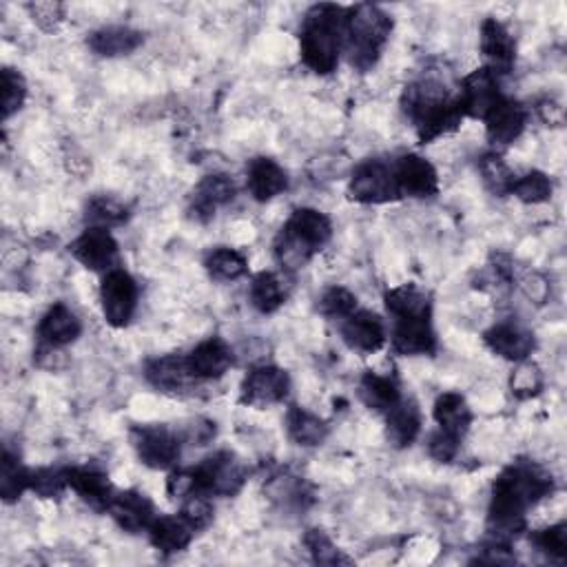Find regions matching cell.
<instances>
[{"label":"cell","mask_w":567,"mask_h":567,"mask_svg":"<svg viewBox=\"0 0 567 567\" xmlns=\"http://www.w3.org/2000/svg\"><path fill=\"white\" fill-rule=\"evenodd\" d=\"M554 492L552 475L534 462L510 464L492 484L488 508L490 538L510 543L525 530V514Z\"/></svg>","instance_id":"cell-1"},{"label":"cell","mask_w":567,"mask_h":567,"mask_svg":"<svg viewBox=\"0 0 567 567\" xmlns=\"http://www.w3.org/2000/svg\"><path fill=\"white\" fill-rule=\"evenodd\" d=\"M401 111L412 123L421 145H430L443 134L455 132L466 118L460 91L452 93L445 82L434 78H419L406 84Z\"/></svg>","instance_id":"cell-2"},{"label":"cell","mask_w":567,"mask_h":567,"mask_svg":"<svg viewBox=\"0 0 567 567\" xmlns=\"http://www.w3.org/2000/svg\"><path fill=\"white\" fill-rule=\"evenodd\" d=\"M344 25L347 10L339 5L321 3L306 12L299 30V56L310 71L328 76L337 69L344 47Z\"/></svg>","instance_id":"cell-3"},{"label":"cell","mask_w":567,"mask_h":567,"mask_svg":"<svg viewBox=\"0 0 567 567\" xmlns=\"http://www.w3.org/2000/svg\"><path fill=\"white\" fill-rule=\"evenodd\" d=\"M332 238L330 219L317 208H297L275 238V260L286 271L304 269Z\"/></svg>","instance_id":"cell-4"},{"label":"cell","mask_w":567,"mask_h":567,"mask_svg":"<svg viewBox=\"0 0 567 567\" xmlns=\"http://www.w3.org/2000/svg\"><path fill=\"white\" fill-rule=\"evenodd\" d=\"M393 34V19L377 5L362 3L347 10L344 25V49L349 54V63L366 73L371 71Z\"/></svg>","instance_id":"cell-5"},{"label":"cell","mask_w":567,"mask_h":567,"mask_svg":"<svg viewBox=\"0 0 567 567\" xmlns=\"http://www.w3.org/2000/svg\"><path fill=\"white\" fill-rule=\"evenodd\" d=\"M191 495L204 497H236L247 479V464L231 450H219L215 455L202 460L195 468H189Z\"/></svg>","instance_id":"cell-6"},{"label":"cell","mask_w":567,"mask_h":567,"mask_svg":"<svg viewBox=\"0 0 567 567\" xmlns=\"http://www.w3.org/2000/svg\"><path fill=\"white\" fill-rule=\"evenodd\" d=\"M349 195L351 200L360 204H388L401 197L393 162L371 158L360 162L353 169L351 182H349Z\"/></svg>","instance_id":"cell-7"},{"label":"cell","mask_w":567,"mask_h":567,"mask_svg":"<svg viewBox=\"0 0 567 567\" xmlns=\"http://www.w3.org/2000/svg\"><path fill=\"white\" fill-rule=\"evenodd\" d=\"M132 445L136 450L138 460L151 470H169L180 460V436L169 426L160 423H145L134 426Z\"/></svg>","instance_id":"cell-8"},{"label":"cell","mask_w":567,"mask_h":567,"mask_svg":"<svg viewBox=\"0 0 567 567\" xmlns=\"http://www.w3.org/2000/svg\"><path fill=\"white\" fill-rule=\"evenodd\" d=\"M100 304L104 321L113 328H125L138 308V284L125 269L104 273L100 286Z\"/></svg>","instance_id":"cell-9"},{"label":"cell","mask_w":567,"mask_h":567,"mask_svg":"<svg viewBox=\"0 0 567 567\" xmlns=\"http://www.w3.org/2000/svg\"><path fill=\"white\" fill-rule=\"evenodd\" d=\"M393 351L404 358L432 355L436 351V334L432 328V313H415L393 317Z\"/></svg>","instance_id":"cell-10"},{"label":"cell","mask_w":567,"mask_h":567,"mask_svg":"<svg viewBox=\"0 0 567 567\" xmlns=\"http://www.w3.org/2000/svg\"><path fill=\"white\" fill-rule=\"evenodd\" d=\"M501 76L490 67H479L470 76L464 78L460 89V100L464 106L466 118L484 121L492 106L503 98L501 93Z\"/></svg>","instance_id":"cell-11"},{"label":"cell","mask_w":567,"mask_h":567,"mask_svg":"<svg viewBox=\"0 0 567 567\" xmlns=\"http://www.w3.org/2000/svg\"><path fill=\"white\" fill-rule=\"evenodd\" d=\"M69 253L93 273L113 271L121 256L118 242L113 240V236L106 229H95V226H89L82 236L69 245Z\"/></svg>","instance_id":"cell-12"},{"label":"cell","mask_w":567,"mask_h":567,"mask_svg":"<svg viewBox=\"0 0 567 567\" xmlns=\"http://www.w3.org/2000/svg\"><path fill=\"white\" fill-rule=\"evenodd\" d=\"M291 377L277 366H258L242 382L240 401L247 406H273L288 397Z\"/></svg>","instance_id":"cell-13"},{"label":"cell","mask_w":567,"mask_h":567,"mask_svg":"<svg viewBox=\"0 0 567 567\" xmlns=\"http://www.w3.org/2000/svg\"><path fill=\"white\" fill-rule=\"evenodd\" d=\"M484 123H486V136L490 145L497 149H503L521 138L528 125V109L519 100L503 95L484 118Z\"/></svg>","instance_id":"cell-14"},{"label":"cell","mask_w":567,"mask_h":567,"mask_svg":"<svg viewBox=\"0 0 567 567\" xmlns=\"http://www.w3.org/2000/svg\"><path fill=\"white\" fill-rule=\"evenodd\" d=\"M106 514L129 534L147 532L156 521V508L151 499L140 490H125L113 495Z\"/></svg>","instance_id":"cell-15"},{"label":"cell","mask_w":567,"mask_h":567,"mask_svg":"<svg viewBox=\"0 0 567 567\" xmlns=\"http://www.w3.org/2000/svg\"><path fill=\"white\" fill-rule=\"evenodd\" d=\"M395 180L401 197H432L439 193L436 169L421 156L406 154L393 162Z\"/></svg>","instance_id":"cell-16"},{"label":"cell","mask_w":567,"mask_h":567,"mask_svg":"<svg viewBox=\"0 0 567 567\" xmlns=\"http://www.w3.org/2000/svg\"><path fill=\"white\" fill-rule=\"evenodd\" d=\"M484 342L495 355H499L508 362H514V364L530 360V355L536 349L534 334L514 321L495 324L490 330H486Z\"/></svg>","instance_id":"cell-17"},{"label":"cell","mask_w":567,"mask_h":567,"mask_svg":"<svg viewBox=\"0 0 567 567\" xmlns=\"http://www.w3.org/2000/svg\"><path fill=\"white\" fill-rule=\"evenodd\" d=\"M344 344L362 355H373L386 344V326L379 315L371 310H355L342 321Z\"/></svg>","instance_id":"cell-18"},{"label":"cell","mask_w":567,"mask_h":567,"mask_svg":"<svg viewBox=\"0 0 567 567\" xmlns=\"http://www.w3.org/2000/svg\"><path fill=\"white\" fill-rule=\"evenodd\" d=\"M186 364L195 382L219 379L234 366V351L222 337H208L186 355Z\"/></svg>","instance_id":"cell-19"},{"label":"cell","mask_w":567,"mask_h":567,"mask_svg":"<svg viewBox=\"0 0 567 567\" xmlns=\"http://www.w3.org/2000/svg\"><path fill=\"white\" fill-rule=\"evenodd\" d=\"M236 193H238L236 182L229 175L224 173L204 175L191 195L189 213L197 222H208L219 206L229 204L236 197Z\"/></svg>","instance_id":"cell-20"},{"label":"cell","mask_w":567,"mask_h":567,"mask_svg":"<svg viewBox=\"0 0 567 567\" xmlns=\"http://www.w3.org/2000/svg\"><path fill=\"white\" fill-rule=\"evenodd\" d=\"M65 475H67L69 488L87 506H91L98 512H106L111 497L116 495L106 473H102L95 466H71V468H65Z\"/></svg>","instance_id":"cell-21"},{"label":"cell","mask_w":567,"mask_h":567,"mask_svg":"<svg viewBox=\"0 0 567 567\" xmlns=\"http://www.w3.org/2000/svg\"><path fill=\"white\" fill-rule=\"evenodd\" d=\"M80 332H82V324L78 315L65 304H54L38 324L41 344L47 351H56L73 344L80 337Z\"/></svg>","instance_id":"cell-22"},{"label":"cell","mask_w":567,"mask_h":567,"mask_svg":"<svg viewBox=\"0 0 567 567\" xmlns=\"http://www.w3.org/2000/svg\"><path fill=\"white\" fill-rule=\"evenodd\" d=\"M481 54L488 63L486 67H490L499 76L508 73L514 67L517 41L497 19H486L481 23Z\"/></svg>","instance_id":"cell-23"},{"label":"cell","mask_w":567,"mask_h":567,"mask_svg":"<svg viewBox=\"0 0 567 567\" xmlns=\"http://www.w3.org/2000/svg\"><path fill=\"white\" fill-rule=\"evenodd\" d=\"M145 379L158 393H167V395H180L189 390V386L195 382L189 371L186 355H165L147 362Z\"/></svg>","instance_id":"cell-24"},{"label":"cell","mask_w":567,"mask_h":567,"mask_svg":"<svg viewBox=\"0 0 567 567\" xmlns=\"http://www.w3.org/2000/svg\"><path fill=\"white\" fill-rule=\"evenodd\" d=\"M145 43L143 32L125 27V25H109L102 30H95L87 45L95 56L102 58H121L134 54Z\"/></svg>","instance_id":"cell-25"},{"label":"cell","mask_w":567,"mask_h":567,"mask_svg":"<svg viewBox=\"0 0 567 567\" xmlns=\"http://www.w3.org/2000/svg\"><path fill=\"white\" fill-rule=\"evenodd\" d=\"M247 186L258 202H269L286 191V171L271 158H253L247 167Z\"/></svg>","instance_id":"cell-26"},{"label":"cell","mask_w":567,"mask_h":567,"mask_svg":"<svg viewBox=\"0 0 567 567\" xmlns=\"http://www.w3.org/2000/svg\"><path fill=\"white\" fill-rule=\"evenodd\" d=\"M432 415H434L439 430L455 434L460 439L466 436V432L470 430V423H473V410H470L466 397L460 393L439 395L434 401Z\"/></svg>","instance_id":"cell-27"},{"label":"cell","mask_w":567,"mask_h":567,"mask_svg":"<svg viewBox=\"0 0 567 567\" xmlns=\"http://www.w3.org/2000/svg\"><path fill=\"white\" fill-rule=\"evenodd\" d=\"M360 399L364 401V406L373 412L386 415L388 410H393L404 397H401V388L397 384L395 377L390 375H379V373H364L362 382H360Z\"/></svg>","instance_id":"cell-28"},{"label":"cell","mask_w":567,"mask_h":567,"mask_svg":"<svg viewBox=\"0 0 567 567\" xmlns=\"http://www.w3.org/2000/svg\"><path fill=\"white\" fill-rule=\"evenodd\" d=\"M386 436L395 447H408L421 432V412L412 399H401L386 415Z\"/></svg>","instance_id":"cell-29"},{"label":"cell","mask_w":567,"mask_h":567,"mask_svg":"<svg viewBox=\"0 0 567 567\" xmlns=\"http://www.w3.org/2000/svg\"><path fill=\"white\" fill-rule=\"evenodd\" d=\"M147 534L158 552L178 554L191 545L195 530L182 517H156Z\"/></svg>","instance_id":"cell-30"},{"label":"cell","mask_w":567,"mask_h":567,"mask_svg":"<svg viewBox=\"0 0 567 567\" xmlns=\"http://www.w3.org/2000/svg\"><path fill=\"white\" fill-rule=\"evenodd\" d=\"M286 430L288 436L304 447H315L321 445L328 436V426L324 419H319L317 415L299 408V406H291L286 412Z\"/></svg>","instance_id":"cell-31"},{"label":"cell","mask_w":567,"mask_h":567,"mask_svg":"<svg viewBox=\"0 0 567 567\" xmlns=\"http://www.w3.org/2000/svg\"><path fill=\"white\" fill-rule=\"evenodd\" d=\"M206 273L217 282H236L247 275L249 262L247 258L229 247H217L213 249L204 260Z\"/></svg>","instance_id":"cell-32"},{"label":"cell","mask_w":567,"mask_h":567,"mask_svg":"<svg viewBox=\"0 0 567 567\" xmlns=\"http://www.w3.org/2000/svg\"><path fill=\"white\" fill-rule=\"evenodd\" d=\"M249 297L256 310H260L262 315H271L286 302V288L275 273L262 271L253 277Z\"/></svg>","instance_id":"cell-33"},{"label":"cell","mask_w":567,"mask_h":567,"mask_svg":"<svg viewBox=\"0 0 567 567\" xmlns=\"http://www.w3.org/2000/svg\"><path fill=\"white\" fill-rule=\"evenodd\" d=\"M84 219L89 226L109 231L113 226H121L129 219V208L111 195H95L87 202Z\"/></svg>","instance_id":"cell-34"},{"label":"cell","mask_w":567,"mask_h":567,"mask_svg":"<svg viewBox=\"0 0 567 567\" xmlns=\"http://www.w3.org/2000/svg\"><path fill=\"white\" fill-rule=\"evenodd\" d=\"M32 470H27L14 452L5 450L3 462H0V497L5 503H14L23 497L25 490H30Z\"/></svg>","instance_id":"cell-35"},{"label":"cell","mask_w":567,"mask_h":567,"mask_svg":"<svg viewBox=\"0 0 567 567\" xmlns=\"http://www.w3.org/2000/svg\"><path fill=\"white\" fill-rule=\"evenodd\" d=\"M386 308L393 317L415 315V313H432L430 297L417 288L415 284H404L386 293Z\"/></svg>","instance_id":"cell-36"},{"label":"cell","mask_w":567,"mask_h":567,"mask_svg":"<svg viewBox=\"0 0 567 567\" xmlns=\"http://www.w3.org/2000/svg\"><path fill=\"white\" fill-rule=\"evenodd\" d=\"M479 173L490 193H495L499 197H506L512 193L517 175L510 171V167L503 162V158L499 154H495V151L486 154L479 160Z\"/></svg>","instance_id":"cell-37"},{"label":"cell","mask_w":567,"mask_h":567,"mask_svg":"<svg viewBox=\"0 0 567 567\" xmlns=\"http://www.w3.org/2000/svg\"><path fill=\"white\" fill-rule=\"evenodd\" d=\"M317 310L326 319H347L358 310V297L344 286H330L321 293L317 302Z\"/></svg>","instance_id":"cell-38"},{"label":"cell","mask_w":567,"mask_h":567,"mask_svg":"<svg viewBox=\"0 0 567 567\" xmlns=\"http://www.w3.org/2000/svg\"><path fill=\"white\" fill-rule=\"evenodd\" d=\"M0 87H3V121H10L25 104L27 82L21 71L5 67L0 71Z\"/></svg>","instance_id":"cell-39"},{"label":"cell","mask_w":567,"mask_h":567,"mask_svg":"<svg viewBox=\"0 0 567 567\" xmlns=\"http://www.w3.org/2000/svg\"><path fill=\"white\" fill-rule=\"evenodd\" d=\"M552 180L543 171H528L514 180L510 195H517L525 204H543L552 197Z\"/></svg>","instance_id":"cell-40"},{"label":"cell","mask_w":567,"mask_h":567,"mask_svg":"<svg viewBox=\"0 0 567 567\" xmlns=\"http://www.w3.org/2000/svg\"><path fill=\"white\" fill-rule=\"evenodd\" d=\"M304 543L313 556L315 563L319 565H351L353 560L339 549L328 536L324 530H308L306 536H304Z\"/></svg>","instance_id":"cell-41"},{"label":"cell","mask_w":567,"mask_h":567,"mask_svg":"<svg viewBox=\"0 0 567 567\" xmlns=\"http://www.w3.org/2000/svg\"><path fill=\"white\" fill-rule=\"evenodd\" d=\"M67 488H69V484H67L65 468H63V470H58V468L32 470L30 490H34L41 499H56V497H60Z\"/></svg>","instance_id":"cell-42"},{"label":"cell","mask_w":567,"mask_h":567,"mask_svg":"<svg viewBox=\"0 0 567 567\" xmlns=\"http://www.w3.org/2000/svg\"><path fill=\"white\" fill-rule=\"evenodd\" d=\"M532 543L538 547V552L547 554L549 558L565 560L567 556V523H556L545 530H538L532 534Z\"/></svg>","instance_id":"cell-43"},{"label":"cell","mask_w":567,"mask_h":567,"mask_svg":"<svg viewBox=\"0 0 567 567\" xmlns=\"http://www.w3.org/2000/svg\"><path fill=\"white\" fill-rule=\"evenodd\" d=\"M510 388L517 399H530V397L538 395L543 388V375H541L538 366H534L528 360L521 362L517 373L510 379Z\"/></svg>","instance_id":"cell-44"},{"label":"cell","mask_w":567,"mask_h":567,"mask_svg":"<svg viewBox=\"0 0 567 567\" xmlns=\"http://www.w3.org/2000/svg\"><path fill=\"white\" fill-rule=\"evenodd\" d=\"M180 517L197 532L208 528V523L213 521V503L211 497L204 495H189L182 499V510Z\"/></svg>","instance_id":"cell-45"},{"label":"cell","mask_w":567,"mask_h":567,"mask_svg":"<svg viewBox=\"0 0 567 567\" xmlns=\"http://www.w3.org/2000/svg\"><path fill=\"white\" fill-rule=\"evenodd\" d=\"M460 447H462V439L443 432V430H434L428 439V452L430 457L439 464H452L460 455Z\"/></svg>","instance_id":"cell-46"},{"label":"cell","mask_w":567,"mask_h":567,"mask_svg":"<svg viewBox=\"0 0 567 567\" xmlns=\"http://www.w3.org/2000/svg\"><path fill=\"white\" fill-rule=\"evenodd\" d=\"M27 12L45 32H54L65 21V8L60 3H30Z\"/></svg>","instance_id":"cell-47"}]
</instances>
